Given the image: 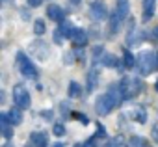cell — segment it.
<instances>
[{
  "label": "cell",
  "instance_id": "3",
  "mask_svg": "<svg viewBox=\"0 0 158 147\" xmlns=\"http://www.w3.org/2000/svg\"><path fill=\"white\" fill-rule=\"evenodd\" d=\"M139 90H141V82H139L138 78L127 77V78H123V80L119 82V91H121V95H123L125 101H128V99H132L134 95H138Z\"/></svg>",
  "mask_w": 158,
  "mask_h": 147
},
{
  "label": "cell",
  "instance_id": "31",
  "mask_svg": "<svg viewBox=\"0 0 158 147\" xmlns=\"http://www.w3.org/2000/svg\"><path fill=\"white\" fill-rule=\"evenodd\" d=\"M152 138H154V141H158V125L152 127Z\"/></svg>",
  "mask_w": 158,
  "mask_h": 147
},
{
  "label": "cell",
  "instance_id": "5",
  "mask_svg": "<svg viewBox=\"0 0 158 147\" xmlns=\"http://www.w3.org/2000/svg\"><path fill=\"white\" fill-rule=\"evenodd\" d=\"M30 56H34V58H37V60H41V61H45V60H48V56H50V48L47 47L45 41H32V43H30Z\"/></svg>",
  "mask_w": 158,
  "mask_h": 147
},
{
  "label": "cell",
  "instance_id": "35",
  "mask_svg": "<svg viewBox=\"0 0 158 147\" xmlns=\"http://www.w3.org/2000/svg\"><path fill=\"white\" fill-rule=\"evenodd\" d=\"M2 147H13V145H11V143H4Z\"/></svg>",
  "mask_w": 158,
  "mask_h": 147
},
{
  "label": "cell",
  "instance_id": "1",
  "mask_svg": "<svg viewBox=\"0 0 158 147\" xmlns=\"http://www.w3.org/2000/svg\"><path fill=\"white\" fill-rule=\"evenodd\" d=\"M136 58H138V69H139L141 75H149L158 65V54L152 52V50H143Z\"/></svg>",
  "mask_w": 158,
  "mask_h": 147
},
{
  "label": "cell",
  "instance_id": "14",
  "mask_svg": "<svg viewBox=\"0 0 158 147\" xmlns=\"http://www.w3.org/2000/svg\"><path fill=\"white\" fill-rule=\"evenodd\" d=\"M128 10H130V6H128V0H117V8H115V11H117V15L125 21L127 19V15H128Z\"/></svg>",
  "mask_w": 158,
  "mask_h": 147
},
{
  "label": "cell",
  "instance_id": "26",
  "mask_svg": "<svg viewBox=\"0 0 158 147\" xmlns=\"http://www.w3.org/2000/svg\"><path fill=\"white\" fill-rule=\"evenodd\" d=\"M73 116L80 119V123H82V125H89V119H88V116H84V114H80V112H74Z\"/></svg>",
  "mask_w": 158,
  "mask_h": 147
},
{
  "label": "cell",
  "instance_id": "17",
  "mask_svg": "<svg viewBox=\"0 0 158 147\" xmlns=\"http://www.w3.org/2000/svg\"><path fill=\"white\" fill-rule=\"evenodd\" d=\"M132 117L138 121V123H145L147 121V112H145V108H141V106H138V108H134L132 110Z\"/></svg>",
  "mask_w": 158,
  "mask_h": 147
},
{
  "label": "cell",
  "instance_id": "10",
  "mask_svg": "<svg viewBox=\"0 0 158 147\" xmlns=\"http://www.w3.org/2000/svg\"><path fill=\"white\" fill-rule=\"evenodd\" d=\"M101 63L104 65V67H121V61L114 56V54H102V58H101Z\"/></svg>",
  "mask_w": 158,
  "mask_h": 147
},
{
  "label": "cell",
  "instance_id": "24",
  "mask_svg": "<svg viewBox=\"0 0 158 147\" xmlns=\"http://www.w3.org/2000/svg\"><path fill=\"white\" fill-rule=\"evenodd\" d=\"M125 145V140L121 138V136H117V138H114V140H110L104 147H123Z\"/></svg>",
  "mask_w": 158,
  "mask_h": 147
},
{
  "label": "cell",
  "instance_id": "9",
  "mask_svg": "<svg viewBox=\"0 0 158 147\" xmlns=\"http://www.w3.org/2000/svg\"><path fill=\"white\" fill-rule=\"evenodd\" d=\"M154 17V0H143V21H151Z\"/></svg>",
  "mask_w": 158,
  "mask_h": 147
},
{
  "label": "cell",
  "instance_id": "11",
  "mask_svg": "<svg viewBox=\"0 0 158 147\" xmlns=\"http://www.w3.org/2000/svg\"><path fill=\"white\" fill-rule=\"evenodd\" d=\"M30 141H32L35 147H47V134H45V132H32Z\"/></svg>",
  "mask_w": 158,
  "mask_h": 147
},
{
  "label": "cell",
  "instance_id": "15",
  "mask_svg": "<svg viewBox=\"0 0 158 147\" xmlns=\"http://www.w3.org/2000/svg\"><path fill=\"white\" fill-rule=\"evenodd\" d=\"M80 95H82V86L78 82H74V80L69 82V97L71 99H78Z\"/></svg>",
  "mask_w": 158,
  "mask_h": 147
},
{
  "label": "cell",
  "instance_id": "4",
  "mask_svg": "<svg viewBox=\"0 0 158 147\" xmlns=\"http://www.w3.org/2000/svg\"><path fill=\"white\" fill-rule=\"evenodd\" d=\"M13 103H15V106H19L21 110L30 108L32 99H30L28 90H26V88H23V86H17V88L13 90Z\"/></svg>",
  "mask_w": 158,
  "mask_h": 147
},
{
  "label": "cell",
  "instance_id": "8",
  "mask_svg": "<svg viewBox=\"0 0 158 147\" xmlns=\"http://www.w3.org/2000/svg\"><path fill=\"white\" fill-rule=\"evenodd\" d=\"M47 15L50 21H56V23H63V10L58 6V4H50L47 8Z\"/></svg>",
  "mask_w": 158,
  "mask_h": 147
},
{
  "label": "cell",
  "instance_id": "22",
  "mask_svg": "<svg viewBox=\"0 0 158 147\" xmlns=\"http://www.w3.org/2000/svg\"><path fill=\"white\" fill-rule=\"evenodd\" d=\"M128 147H147V141L141 136H132L128 140Z\"/></svg>",
  "mask_w": 158,
  "mask_h": 147
},
{
  "label": "cell",
  "instance_id": "36",
  "mask_svg": "<svg viewBox=\"0 0 158 147\" xmlns=\"http://www.w3.org/2000/svg\"><path fill=\"white\" fill-rule=\"evenodd\" d=\"M24 147H35V145H34V143H28V145H24Z\"/></svg>",
  "mask_w": 158,
  "mask_h": 147
},
{
  "label": "cell",
  "instance_id": "34",
  "mask_svg": "<svg viewBox=\"0 0 158 147\" xmlns=\"http://www.w3.org/2000/svg\"><path fill=\"white\" fill-rule=\"evenodd\" d=\"M154 37H158V26L154 28Z\"/></svg>",
  "mask_w": 158,
  "mask_h": 147
},
{
  "label": "cell",
  "instance_id": "28",
  "mask_svg": "<svg viewBox=\"0 0 158 147\" xmlns=\"http://www.w3.org/2000/svg\"><path fill=\"white\" fill-rule=\"evenodd\" d=\"M95 134H97L99 138H104V136H106V128H104L101 123H97V132H95Z\"/></svg>",
  "mask_w": 158,
  "mask_h": 147
},
{
  "label": "cell",
  "instance_id": "19",
  "mask_svg": "<svg viewBox=\"0 0 158 147\" xmlns=\"http://www.w3.org/2000/svg\"><path fill=\"white\" fill-rule=\"evenodd\" d=\"M141 37H143V36H141L138 30H134V28H132V30L128 32V36H127V43H128V45H132V43H134V45H138V43L141 41Z\"/></svg>",
  "mask_w": 158,
  "mask_h": 147
},
{
  "label": "cell",
  "instance_id": "37",
  "mask_svg": "<svg viewBox=\"0 0 158 147\" xmlns=\"http://www.w3.org/2000/svg\"><path fill=\"white\" fill-rule=\"evenodd\" d=\"M154 88H156V91H158V82H156V84H154Z\"/></svg>",
  "mask_w": 158,
  "mask_h": 147
},
{
  "label": "cell",
  "instance_id": "16",
  "mask_svg": "<svg viewBox=\"0 0 158 147\" xmlns=\"http://www.w3.org/2000/svg\"><path fill=\"white\" fill-rule=\"evenodd\" d=\"M123 63H125L127 69H134V67H138V58H134V54L127 48L125 50V61Z\"/></svg>",
  "mask_w": 158,
  "mask_h": 147
},
{
  "label": "cell",
  "instance_id": "23",
  "mask_svg": "<svg viewBox=\"0 0 158 147\" xmlns=\"http://www.w3.org/2000/svg\"><path fill=\"white\" fill-rule=\"evenodd\" d=\"M52 134H54V136H58V138L65 136V134H67L65 125H63V123H54V127H52Z\"/></svg>",
  "mask_w": 158,
  "mask_h": 147
},
{
  "label": "cell",
  "instance_id": "27",
  "mask_svg": "<svg viewBox=\"0 0 158 147\" xmlns=\"http://www.w3.org/2000/svg\"><path fill=\"white\" fill-rule=\"evenodd\" d=\"M41 117H43L45 121H50V119L54 117V112H52V110H43V112H41Z\"/></svg>",
  "mask_w": 158,
  "mask_h": 147
},
{
  "label": "cell",
  "instance_id": "12",
  "mask_svg": "<svg viewBox=\"0 0 158 147\" xmlns=\"http://www.w3.org/2000/svg\"><path fill=\"white\" fill-rule=\"evenodd\" d=\"M99 84V71L97 69H91L88 73V91H93Z\"/></svg>",
  "mask_w": 158,
  "mask_h": 147
},
{
  "label": "cell",
  "instance_id": "25",
  "mask_svg": "<svg viewBox=\"0 0 158 147\" xmlns=\"http://www.w3.org/2000/svg\"><path fill=\"white\" fill-rule=\"evenodd\" d=\"M2 136H4L6 140H10V138L13 136V132H11V123H6V125H2Z\"/></svg>",
  "mask_w": 158,
  "mask_h": 147
},
{
  "label": "cell",
  "instance_id": "32",
  "mask_svg": "<svg viewBox=\"0 0 158 147\" xmlns=\"http://www.w3.org/2000/svg\"><path fill=\"white\" fill-rule=\"evenodd\" d=\"M52 147H65V145H63V143H61V141H56V143H54V145H52Z\"/></svg>",
  "mask_w": 158,
  "mask_h": 147
},
{
  "label": "cell",
  "instance_id": "6",
  "mask_svg": "<svg viewBox=\"0 0 158 147\" xmlns=\"http://www.w3.org/2000/svg\"><path fill=\"white\" fill-rule=\"evenodd\" d=\"M89 13L95 21H104L108 17V10L102 2H91L89 4Z\"/></svg>",
  "mask_w": 158,
  "mask_h": 147
},
{
  "label": "cell",
  "instance_id": "20",
  "mask_svg": "<svg viewBox=\"0 0 158 147\" xmlns=\"http://www.w3.org/2000/svg\"><path fill=\"white\" fill-rule=\"evenodd\" d=\"M47 32V24H45V21L43 19H37L35 23H34V34L35 36H43Z\"/></svg>",
  "mask_w": 158,
  "mask_h": 147
},
{
  "label": "cell",
  "instance_id": "13",
  "mask_svg": "<svg viewBox=\"0 0 158 147\" xmlns=\"http://www.w3.org/2000/svg\"><path fill=\"white\" fill-rule=\"evenodd\" d=\"M8 114H10V121H11V125H21V123H23V112H21L19 106H13Z\"/></svg>",
  "mask_w": 158,
  "mask_h": 147
},
{
  "label": "cell",
  "instance_id": "2",
  "mask_svg": "<svg viewBox=\"0 0 158 147\" xmlns=\"http://www.w3.org/2000/svg\"><path fill=\"white\" fill-rule=\"evenodd\" d=\"M17 67H19L21 75L24 78H30V80L37 78V69H35V65L30 61V58L24 52H17Z\"/></svg>",
  "mask_w": 158,
  "mask_h": 147
},
{
  "label": "cell",
  "instance_id": "7",
  "mask_svg": "<svg viewBox=\"0 0 158 147\" xmlns=\"http://www.w3.org/2000/svg\"><path fill=\"white\" fill-rule=\"evenodd\" d=\"M71 41H73L76 47H86V45H88V34H86V30H84V28H73Z\"/></svg>",
  "mask_w": 158,
  "mask_h": 147
},
{
  "label": "cell",
  "instance_id": "18",
  "mask_svg": "<svg viewBox=\"0 0 158 147\" xmlns=\"http://www.w3.org/2000/svg\"><path fill=\"white\" fill-rule=\"evenodd\" d=\"M121 23H123V19L117 15V11H115V13H112V15H110V32H112V34H115V32L119 30V24H121Z\"/></svg>",
  "mask_w": 158,
  "mask_h": 147
},
{
  "label": "cell",
  "instance_id": "21",
  "mask_svg": "<svg viewBox=\"0 0 158 147\" xmlns=\"http://www.w3.org/2000/svg\"><path fill=\"white\" fill-rule=\"evenodd\" d=\"M73 28L74 26H71V23H67V21H63V23H60V26H58V30L65 36V37H71V34H73Z\"/></svg>",
  "mask_w": 158,
  "mask_h": 147
},
{
  "label": "cell",
  "instance_id": "29",
  "mask_svg": "<svg viewBox=\"0 0 158 147\" xmlns=\"http://www.w3.org/2000/svg\"><path fill=\"white\" fill-rule=\"evenodd\" d=\"M26 4H28L30 8H39V6L43 4V0H26Z\"/></svg>",
  "mask_w": 158,
  "mask_h": 147
},
{
  "label": "cell",
  "instance_id": "38",
  "mask_svg": "<svg viewBox=\"0 0 158 147\" xmlns=\"http://www.w3.org/2000/svg\"><path fill=\"white\" fill-rule=\"evenodd\" d=\"M2 2H8V0H2Z\"/></svg>",
  "mask_w": 158,
  "mask_h": 147
},
{
  "label": "cell",
  "instance_id": "33",
  "mask_svg": "<svg viewBox=\"0 0 158 147\" xmlns=\"http://www.w3.org/2000/svg\"><path fill=\"white\" fill-rule=\"evenodd\" d=\"M71 2H73V4L76 6V4H80V2H82V0H71Z\"/></svg>",
  "mask_w": 158,
  "mask_h": 147
},
{
  "label": "cell",
  "instance_id": "30",
  "mask_svg": "<svg viewBox=\"0 0 158 147\" xmlns=\"http://www.w3.org/2000/svg\"><path fill=\"white\" fill-rule=\"evenodd\" d=\"M63 37H65V36L56 28V32H54V41H56V43H61V41H63Z\"/></svg>",
  "mask_w": 158,
  "mask_h": 147
}]
</instances>
